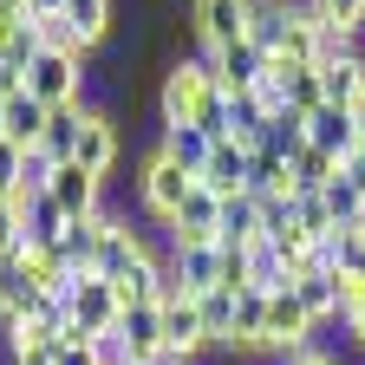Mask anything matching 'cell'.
<instances>
[{
    "label": "cell",
    "mask_w": 365,
    "mask_h": 365,
    "mask_svg": "<svg viewBox=\"0 0 365 365\" xmlns=\"http://www.w3.org/2000/svg\"><path fill=\"white\" fill-rule=\"evenodd\" d=\"M46 196L59 202L66 222H85L105 209V176H91L85 163H53V176H46Z\"/></svg>",
    "instance_id": "9"
},
{
    "label": "cell",
    "mask_w": 365,
    "mask_h": 365,
    "mask_svg": "<svg viewBox=\"0 0 365 365\" xmlns=\"http://www.w3.org/2000/svg\"><path fill=\"white\" fill-rule=\"evenodd\" d=\"M352 130H359V144H365V98L352 105Z\"/></svg>",
    "instance_id": "40"
},
{
    "label": "cell",
    "mask_w": 365,
    "mask_h": 365,
    "mask_svg": "<svg viewBox=\"0 0 365 365\" xmlns=\"http://www.w3.org/2000/svg\"><path fill=\"white\" fill-rule=\"evenodd\" d=\"M39 53V33H33V14L20 20H0V66L7 72H26V59Z\"/></svg>",
    "instance_id": "25"
},
{
    "label": "cell",
    "mask_w": 365,
    "mask_h": 365,
    "mask_svg": "<svg viewBox=\"0 0 365 365\" xmlns=\"http://www.w3.org/2000/svg\"><path fill=\"white\" fill-rule=\"evenodd\" d=\"M255 235H261V202H255V196H228V202H222V222H215V242L235 255V248H248Z\"/></svg>",
    "instance_id": "23"
},
{
    "label": "cell",
    "mask_w": 365,
    "mask_h": 365,
    "mask_svg": "<svg viewBox=\"0 0 365 365\" xmlns=\"http://www.w3.org/2000/svg\"><path fill=\"white\" fill-rule=\"evenodd\" d=\"M235 261H242V281H248L255 294H281V287H294V274H287V255L274 248L267 235H255L248 248H235Z\"/></svg>",
    "instance_id": "14"
},
{
    "label": "cell",
    "mask_w": 365,
    "mask_h": 365,
    "mask_svg": "<svg viewBox=\"0 0 365 365\" xmlns=\"http://www.w3.org/2000/svg\"><path fill=\"white\" fill-rule=\"evenodd\" d=\"M118 313H124L118 287H111V281H98V274H78V287H72V333H66V339L111 333V327H118Z\"/></svg>",
    "instance_id": "8"
},
{
    "label": "cell",
    "mask_w": 365,
    "mask_h": 365,
    "mask_svg": "<svg viewBox=\"0 0 365 365\" xmlns=\"http://www.w3.org/2000/svg\"><path fill=\"white\" fill-rule=\"evenodd\" d=\"M196 190V176L182 170V163H170L163 150H150L144 157V170H137V202H144V215L150 222H170L176 215V202Z\"/></svg>",
    "instance_id": "5"
},
{
    "label": "cell",
    "mask_w": 365,
    "mask_h": 365,
    "mask_svg": "<svg viewBox=\"0 0 365 365\" xmlns=\"http://www.w3.org/2000/svg\"><path fill=\"white\" fill-rule=\"evenodd\" d=\"M53 365H91V339H59L53 346Z\"/></svg>",
    "instance_id": "35"
},
{
    "label": "cell",
    "mask_w": 365,
    "mask_h": 365,
    "mask_svg": "<svg viewBox=\"0 0 365 365\" xmlns=\"http://www.w3.org/2000/svg\"><path fill=\"white\" fill-rule=\"evenodd\" d=\"M14 190H20V150L0 137V196H14Z\"/></svg>",
    "instance_id": "33"
},
{
    "label": "cell",
    "mask_w": 365,
    "mask_h": 365,
    "mask_svg": "<svg viewBox=\"0 0 365 365\" xmlns=\"http://www.w3.org/2000/svg\"><path fill=\"white\" fill-rule=\"evenodd\" d=\"M66 26L78 33L85 53H98L111 39V26H118V0H66Z\"/></svg>",
    "instance_id": "17"
},
{
    "label": "cell",
    "mask_w": 365,
    "mask_h": 365,
    "mask_svg": "<svg viewBox=\"0 0 365 365\" xmlns=\"http://www.w3.org/2000/svg\"><path fill=\"white\" fill-rule=\"evenodd\" d=\"M14 248H20V209H14V196H0V261Z\"/></svg>",
    "instance_id": "32"
},
{
    "label": "cell",
    "mask_w": 365,
    "mask_h": 365,
    "mask_svg": "<svg viewBox=\"0 0 365 365\" xmlns=\"http://www.w3.org/2000/svg\"><path fill=\"white\" fill-rule=\"evenodd\" d=\"M294 300L307 307L313 327H333V319H339V281H333V274H307V281H294Z\"/></svg>",
    "instance_id": "24"
},
{
    "label": "cell",
    "mask_w": 365,
    "mask_h": 365,
    "mask_svg": "<svg viewBox=\"0 0 365 365\" xmlns=\"http://www.w3.org/2000/svg\"><path fill=\"white\" fill-rule=\"evenodd\" d=\"M215 222H222V196H209L202 182H196V190L176 202V215L163 222V242L170 248L176 242H215Z\"/></svg>",
    "instance_id": "11"
},
{
    "label": "cell",
    "mask_w": 365,
    "mask_h": 365,
    "mask_svg": "<svg viewBox=\"0 0 365 365\" xmlns=\"http://www.w3.org/2000/svg\"><path fill=\"white\" fill-rule=\"evenodd\" d=\"M319 196H327V209H333V222H339V228L365 215V196H359V190H352V182H346V170H339V176L327 182V190H319Z\"/></svg>",
    "instance_id": "30"
},
{
    "label": "cell",
    "mask_w": 365,
    "mask_h": 365,
    "mask_svg": "<svg viewBox=\"0 0 365 365\" xmlns=\"http://www.w3.org/2000/svg\"><path fill=\"white\" fill-rule=\"evenodd\" d=\"M20 85L33 91V98L46 105V111H85V91H91V59H78V53H39L26 59V72H20Z\"/></svg>",
    "instance_id": "2"
},
{
    "label": "cell",
    "mask_w": 365,
    "mask_h": 365,
    "mask_svg": "<svg viewBox=\"0 0 365 365\" xmlns=\"http://www.w3.org/2000/svg\"><path fill=\"white\" fill-rule=\"evenodd\" d=\"M196 182H202V190L209 196H248V150H235V144H222V137H215V150H209V163L196 170Z\"/></svg>",
    "instance_id": "15"
},
{
    "label": "cell",
    "mask_w": 365,
    "mask_h": 365,
    "mask_svg": "<svg viewBox=\"0 0 365 365\" xmlns=\"http://www.w3.org/2000/svg\"><path fill=\"white\" fill-rule=\"evenodd\" d=\"M196 307H202L209 346H228V327H235V294H228V287H209V294H196Z\"/></svg>",
    "instance_id": "28"
},
{
    "label": "cell",
    "mask_w": 365,
    "mask_h": 365,
    "mask_svg": "<svg viewBox=\"0 0 365 365\" xmlns=\"http://www.w3.org/2000/svg\"><path fill=\"white\" fill-rule=\"evenodd\" d=\"M163 346H170V352H182L190 365L209 352V327H202L196 294H163Z\"/></svg>",
    "instance_id": "10"
},
{
    "label": "cell",
    "mask_w": 365,
    "mask_h": 365,
    "mask_svg": "<svg viewBox=\"0 0 365 365\" xmlns=\"http://www.w3.org/2000/svg\"><path fill=\"white\" fill-rule=\"evenodd\" d=\"M144 365H190V359H182V352H170V346H163V352H150Z\"/></svg>",
    "instance_id": "37"
},
{
    "label": "cell",
    "mask_w": 365,
    "mask_h": 365,
    "mask_svg": "<svg viewBox=\"0 0 365 365\" xmlns=\"http://www.w3.org/2000/svg\"><path fill=\"white\" fill-rule=\"evenodd\" d=\"M339 170H346V182H352V190H359V196H365V144H359V150H352V157H346V163H339Z\"/></svg>",
    "instance_id": "36"
},
{
    "label": "cell",
    "mask_w": 365,
    "mask_h": 365,
    "mask_svg": "<svg viewBox=\"0 0 365 365\" xmlns=\"http://www.w3.org/2000/svg\"><path fill=\"white\" fill-rule=\"evenodd\" d=\"M281 365H346V352H327V346H300V352H287Z\"/></svg>",
    "instance_id": "34"
},
{
    "label": "cell",
    "mask_w": 365,
    "mask_h": 365,
    "mask_svg": "<svg viewBox=\"0 0 365 365\" xmlns=\"http://www.w3.org/2000/svg\"><path fill=\"white\" fill-rule=\"evenodd\" d=\"M91 365H130V346L118 339V327L111 333H91Z\"/></svg>",
    "instance_id": "31"
},
{
    "label": "cell",
    "mask_w": 365,
    "mask_h": 365,
    "mask_svg": "<svg viewBox=\"0 0 365 365\" xmlns=\"http://www.w3.org/2000/svg\"><path fill=\"white\" fill-rule=\"evenodd\" d=\"M294 228H300L307 242H319V235H333V228H339V222H333V209H327V196H319V190H300V196H294Z\"/></svg>",
    "instance_id": "27"
},
{
    "label": "cell",
    "mask_w": 365,
    "mask_h": 365,
    "mask_svg": "<svg viewBox=\"0 0 365 365\" xmlns=\"http://www.w3.org/2000/svg\"><path fill=\"white\" fill-rule=\"evenodd\" d=\"M72 150H78V105L72 111H53V118H46V137H39V157L46 163H72Z\"/></svg>",
    "instance_id": "26"
},
{
    "label": "cell",
    "mask_w": 365,
    "mask_h": 365,
    "mask_svg": "<svg viewBox=\"0 0 365 365\" xmlns=\"http://www.w3.org/2000/svg\"><path fill=\"white\" fill-rule=\"evenodd\" d=\"M339 281V319L333 327L346 333V359H365V281L359 274H333Z\"/></svg>",
    "instance_id": "20"
},
{
    "label": "cell",
    "mask_w": 365,
    "mask_h": 365,
    "mask_svg": "<svg viewBox=\"0 0 365 365\" xmlns=\"http://www.w3.org/2000/svg\"><path fill=\"white\" fill-rule=\"evenodd\" d=\"M307 144L346 163V157L359 150V130H352V111H339V105H319V111L307 118Z\"/></svg>",
    "instance_id": "16"
},
{
    "label": "cell",
    "mask_w": 365,
    "mask_h": 365,
    "mask_svg": "<svg viewBox=\"0 0 365 365\" xmlns=\"http://www.w3.org/2000/svg\"><path fill=\"white\" fill-rule=\"evenodd\" d=\"M319 98L352 111L365 98V59H319Z\"/></svg>",
    "instance_id": "18"
},
{
    "label": "cell",
    "mask_w": 365,
    "mask_h": 365,
    "mask_svg": "<svg viewBox=\"0 0 365 365\" xmlns=\"http://www.w3.org/2000/svg\"><path fill=\"white\" fill-rule=\"evenodd\" d=\"M118 157H124V130H118L111 105H85L78 111V150H72V163H85L91 176H105V190H111Z\"/></svg>",
    "instance_id": "3"
},
{
    "label": "cell",
    "mask_w": 365,
    "mask_h": 365,
    "mask_svg": "<svg viewBox=\"0 0 365 365\" xmlns=\"http://www.w3.org/2000/svg\"><path fill=\"white\" fill-rule=\"evenodd\" d=\"M14 209H20V248H53L66 235V215L53 196H33V190H14Z\"/></svg>",
    "instance_id": "13"
},
{
    "label": "cell",
    "mask_w": 365,
    "mask_h": 365,
    "mask_svg": "<svg viewBox=\"0 0 365 365\" xmlns=\"http://www.w3.org/2000/svg\"><path fill=\"white\" fill-rule=\"evenodd\" d=\"M163 267H170L176 294H209V287H222L228 248L222 242H176V248H163Z\"/></svg>",
    "instance_id": "6"
},
{
    "label": "cell",
    "mask_w": 365,
    "mask_h": 365,
    "mask_svg": "<svg viewBox=\"0 0 365 365\" xmlns=\"http://www.w3.org/2000/svg\"><path fill=\"white\" fill-rule=\"evenodd\" d=\"M248 14H255V0H190V39H196V53H222V46L248 39Z\"/></svg>",
    "instance_id": "4"
},
{
    "label": "cell",
    "mask_w": 365,
    "mask_h": 365,
    "mask_svg": "<svg viewBox=\"0 0 365 365\" xmlns=\"http://www.w3.org/2000/svg\"><path fill=\"white\" fill-rule=\"evenodd\" d=\"M7 91H20V72H7V66H0V98H7Z\"/></svg>",
    "instance_id": "39"
},
{
    "label": "cell",
    "mask_w": 365,
    "mask_h": 365,
    "mask_svg": "<svg viewBox=\"0 0 365 365\" xmlns=\"http://www.w3.org/2000/svg\"><path fill=\"white\" fill-rule=\"evenodd\" d=\"M98 235H105V209H98V215H85V222H66V235L53 242L59 267H72V274H91V255H98Z\"/></svg>",
    "instance_id": "19"
},
{
    "label": "cell",
    "mask_w": 365,
    "mask_h": 365,
    "mask_svg": "<svg viewBox=\"0 0 365 365\" xmlns=\"http://www.w3.org/2000/svg\"><path fill=\"white\" fill-rule=\"evenodd\" d=\"M202 59H209V78H215V91L228 105H242L248 91L261 85V72H267V53L255 39H235V46H222V53H202Z\"/></svg>",
    "instance_id": "7"
},
{
    "label": "cell",
    "mask_w": 365,
    "mask_h": 365,
    "mask_svg": "<svg viewBox=\"0 0 365 365\" xmlns=\"http://www.w3.org/2000/svg\"><path fill=\"white\" fill-rule=\"evenodd\" d=\"M157 150L170 157V163H182V170H202L209 163V150H215V137L209 130H196V124H163V137H157Z\"/></svg>",
    "instance_id": "22"
},
{
    "label": "cell",
    "mask_w": 365,
    "mask_h": 365,
    "mask_svg": "<svg viewBox=\"0 0 365 365\" xmlns=\"http://www.w3.org/2000/svg\"><path fill=\"white\" fill-rule=\"evenodd\" d=\"M130 365H144V359H130Z\"/></svg>",
    "instance_id": "41"
},
{
    "label": "cell",
    "mask_w": 365,
    "mask_h": 365,
    "mask_svg": "<svg viewBox=\"0 0 365 365\" xmlns=\"http://www.w3.org/2000/svg\"><path fill=\"white\" fill-rule=\"evenodd\" d=\"M46 118H53V111H46V105L33 98L26 85L0 98V137H7L14 150H39V137H46Z\"/></svg>",
    "instance_id": "12"
},
{
    "label": "cell",
    "mask_w": 365,
    "mask_h": 365,
    "mask_svg": "<svg viewBox=\"0 0 365 365\" xmlns=\"http://www.w3.org/2000/svg\"><path fill=\"white\" fill-rule=\"evenodd\" d=\"M287 163H294V182H300V190H327V182L339 176V157H327V150H313V144H307V150H294Z\"/></svg>",
    "instance_id": "29"
},
{
    "label": "cell",
    "mask_w": 365,
    "mask_h": 365,
    "mask_svg": "<svg viewBox=\"0 0 365 365\" xmlns=\"http://www.w3.org/2000/svg\"><path fill=\"white\" fill-rule=\"evenodd\" d=\"M228 111H235V105L215 91L202 53H182V59L163 66V85H157V118H163V124H196V130L222 137V130H228Z\"/></svg>",
    "instance_id": "1"
},
{
    "label": "cell",
    "mask_w": 365,
    "mask_h": 365,
    "mask_svg": "<svg viewBox=\"0 0 365 365\" xmlns=\"http://www.w3.org/2000/svg\"><path fill=\"white\" fill-rule=\"evenodd\" d=\"M118 339L130 346V359L163 352V307H124L118 313Z\"/></svg>",
    "instance_id": "21"
},
{
    "label": "cell",
    "mask_w": 365,
    "mask_h": 365,
    "mask_svg": "<svg viewBox=\"0 0 365 365\" xmlns=\"http://www.w3.org/2000/svg\"><path fill=\"white\" fill-rule=\"evenodd\" d=\"M26 14H66V0H26Z\"/></svg>",
    "instance_id": "38"
}]
</instances>
